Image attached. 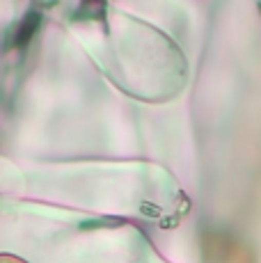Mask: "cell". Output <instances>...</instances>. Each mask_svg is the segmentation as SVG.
<instances>
[{"label": "cell", "instance_id": "obj_1", "mask_svg": "<svg viewBox=\"0 0 261 263\" xmlns=\"http://www.w3.org/2000/svg\"><path fill=\"white\" fill-rule=\"evenodd\" d=\"M37 23H39V14H28L26 16V21L21 23V28H18V32H16V42L18 44H23V42H28L30 39V34H32V30L37 28Z\"/></svg>", "mask_w": 261, "mask_h": 263}, {"label": "cell", "instance_id": "obj_2", "mask_svg": "<svg viewBox=\"0 0 261 263\" xmlns=\"http://www.w3.org/2000/svg\"><path fill=\"white\" fill-rule=\"evenodd\" d=\"M0 263H28L21 256H14V254H0Z\"/></svg>", "mask_w": 261, "mask_h": 263}, {"label": "cell", "instance_id": "obj_3", "mask_svg": "<svg viewBox=\"0 0 261 263\" xmlns=\"http://www.w3.org/2000/svg\"><path fill=\"white\" fill-rule=\"evenodd\" d=\"M259 9H261V5H259Z\"/></svg>", "mask_w": 261, "mask_h": 263}]
</instances>
